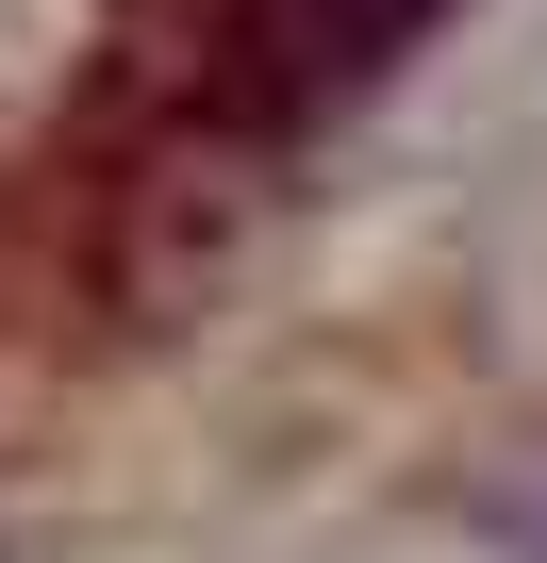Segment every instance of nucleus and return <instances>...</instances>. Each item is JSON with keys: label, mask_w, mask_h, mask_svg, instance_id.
<instances>
[{"label": "nucleus", "mask_w": 547, "mask_h": 563, "mask_svg": "<svg viewBox=\"0 0 547 563\" xmlns=\"http://www.w3.org/2000/svg\"><path fill=\"white\" fill-rule=\"evenodd\" d=\"M100 67V0H0V150H34Z\"/></svg>", "instance_id": "1"}, {"label": "nucleus", "mask_w": 547, "mask_h": 563, "mask_svg": "<svg viewBox=\"0 0 547 563\" xmlns=\"http://www.w3.org/2000/svg\"><path fill=\"white\" fill-rule=\"evenodd\" d=\"M464 514H481V530H497L514 563H547V448H514V464H497V481H481Z\"/></svg>", "instance_id": "2"}]
</instances>
